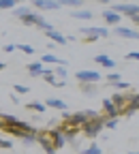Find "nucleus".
<instances>
[{
    "label": "nucleus",
    "mask_w": 139,
    "mask_h": 154,
    "mask_svg": "<svg viewBox=\"0 0 139 154\" xmlns=\"http://www.w3.org/2000/svg\"><path fill=\"white\" fill-rule=\"evenodd\" d=\"M111 103H113V105L118 107V111L122 113V109H124V107L128 105V96H126V94H120V92H118V94H113V96H111Z\"/></svg>",
    "instance_id": "nucleus-14"
},
{
    "label": "nucleus",
    "mask_w": 139,
    "mask_h": 154,
    "mask_svg": "<svg viewBox=\"0 0 139 154\" xmlns=\"http://www.w3.org/2000/svg\"><path fill=\"white\" fill-rule=\"evenodd\" d=\"M82 154H101V148H98V146H88Z\"/></svg>",
    "instance_id": "nucleus-29"
},
{
    "label": "nucleus",
    "mask_w": 139,
    "mask_h": 154,
    "mask_svg": "<svg viewBox=\"0 0 139 154\" xmlns=\"http://www.w3.org/2000/svg\"><path fill=\"white\" fill-rule=\"evenodd\" d=\"M103 17H105V22L109 24V26H118L122 22V15H118L116 11H111V9H103Z\"/></svg>",
    "instance_id": "nucleus-11"
},
{
    "label": "nucleus",
    "mask_w": 139,
    "mask_h": 154,
    "mask_svg": "<svg viewBox=\"0 0 139 154\" xmlns=\"http://www.w3.org/2000/svg\"><path fill=\"white\" fill-rule=\"evenodd\" d=\"M5 66H7V64H5V62H0V71H2V69H5Z\"/></svg>",
    "instance_id": "nucleus-36"
},
{
    "label": "nucleus",
    "mask_w": 139,
    "mask_h": 154,
    "mask_svg": "<svg viewBox=\"0 0 139 154\" xmlns=\"http://www.w3.org/2000/svg\"><path fill=\"white\" fill-rule=\"evenodd\" d=\"M111 86H113L116 90H122V92L128 90V84H126V82H116V84H111Z\"/></svg>",
    "instance_id": "nucleus-31"
},
{
    "label": "nucleus",
    "mask_w": 139,
    "mask_h": 154,
    "mask_svg": "<svg viewBox=\"0 0 139 154\" xmlns=\"http://www.w3.org/2000/svg\"><path fill=\"white\" fill-rule=\"evenodd\" d=\"M94 62H96L98 66H105V69H113V66H116V62L111 60L107 54H98V56L94 58Z\"/></svg>",
    "instance_id": "nucleus-17"
},
{
    "label": "nucleus",
    "mask_w": 139,
    "mask_h": 154,
    "mask_svg": "<svg viewBox=\"0 0 139 154\" xmlns=\"http://www.w3.org/2000/svg\"><path fill=\"white\" fill-rule=\"evenodd\" d=\"M71 17H75V19H92V11H88V9H79V11H73Z\"/></svg>",
    "instance_id": "nucleus-19"
},
{
    "label": "nucleus",
    "mask_w": 139,
    "mask_h": 154,
    "mask_svg": "<svg viewBox=\"0 0 139 154\" xmlns=\"http://www.w3.org/2000/svg\"><path fill=\"white\" fill-rule=\"evenodd\" d=\"M113 32L118 36H124V38H135V41L139 38V30H131V28H124V26H116Z\"/></svg>",
    "instance_id": "nucleus-10"
},
{
    "label": "nucleus",
    "mask_w": 139,
    "mask_h": 154,
    "mask_svg": "<svg viewBox=\"0 0 139 154\" xmlns=\"http://www.w3.org/2000/svg\"><path fill=\"white\" fill-rule=\"evenodd\" d=\"M15 49H17V45H7L5 47V51H15Z\"/></svg>",
    "instance_id": "nucleus-34"
},
{
    "label": "nucleus",
    "mask_w": 139,
    "mask_h": 154,
    "mask_svg": "<svg viewBox=\"0 0 139 154\" xmlns=\"http://www.w3.org/2000/svg\"><path fill=\"white\" fill-rule=\"evenodd\" d=\"M103 128H105V116H96L94 120H88V122L82 126V133L86 135V137L94 139L96 135H101Z\"/></svg>",
    "instance_id": "nucleus-1"
},
{
    "label": "nucleus",
    "mask_w": 139,
    "mask_h": 154,
    "mask_svg": "<svg viewBox=\"0 0 139 154\" xmlns=\"http://www.w3.org/2000/svg\"><path fill=\"white\" fill-rule=\"evenodd\" d=\"M26 69H28L30 77H41V75H43V71H45V69H43V62H41V60H39V62H30V64H28Z\"/></svg>",
    "instance_id": "nucleus-18"
},
{
    "label": "nucleus",
    "mask_w": 139,
    "mask_h": 154,
    "mask_svg": "<svg viewBox=\"0 0 139 154\" xmlns=\"http://www.w3.org/2000/svg\"><path fill=\"white\" fill-rule=\"evenodd\" d=\"M45 34H47V38H49L51 43H56V45H66V36H64V34H60L58 30H54V28H51V30H47Z\"/></svg>",
    "instance_id": "nucleus-13"
},
{
    "label": "nucleus",
    "mask_w": 139,
    "mask_h": 154,
    "mask_svg": "<svg viewBox=\"0 0 139 154\" xmlns=\"http://www.w3.org/2000/svg\"><path fill=\"white\" fill-rule=\"evenodd\" d=\"M56 128H60V133L64 135V139H66V141H75V137H77L79 133H82V128L73 126L71 122H62V124H58Z\"/></svg>",
    "instance_id": "nucleus-7"
},
{
    "label": "nucleus",
    "mask_w": 139,
    "mask_h": 154,
    "mask_svg": "<svg viewBox=\"0 0 139 154\" xmlns=\"http://www.w3.org/2000/svg\"><path fill=\"white\" fill-rule=\"evenodd\" d=\"M49 133H51V139H54V148H56V150H60V148L66 143L64 135L60 133V128H49Z\"/></svg>",
    "instance_id": "nucleus-12"
},
{
    "label": "nucleus",
    "mask_w": 139,
    "mask_h": 154,
    "mask_svg": "<svg viewBox=\"0 0 139 154\" xmlns=\"http://www.w3.org/2000/svg\"><path fill=\"white\" fill-rule=\"evenodd\" d=\"M36 143L43 146V154H56V152H58V150L54 148V139H51L49 128H39V133H36Z\"/></svg>",
    "instance_id": "nucleus-2"
},
{
    "label": "nucleus",
    "mask_w": 139,
    "mask_h": 154,
    "mask_svg": "<svg viewBox=\"0 0 139 154\" xmlns=\"http://www.w3.org/2000/svg\"><path fill=\"white\" fill-rule=\"evenodd\" d=\"M0 148H5V150H9V148H13V143H11L9 139H0Z\"/></svg>",
    "instance_id": "nucleus-33"
},
{
    "label": "nucleus",
    "mask_w": 139,
    "mask_h": 154,
    "mask_svg": "<svg viewBox=\"0 0 139 154\" xmlns=\"http://www.w3.org/2000/svg\"><path fill=\"white\" fill-rule=\"evenodd\" d=\"M79 32L86 36V41H88V43L98 41L101 36H105V38H107V34H109V30H107V28H96V26H82V28H79Z\"/></svg>",
    "instance_id": "nucleus-3"
},
{
    "label": "nucleus",
    "mask_w": 139,
    "mask_h": 154,
    "mask_svg": "<svg viewBox=\"0 0 139 154\" xmlns=\"http://www.w3.org/2000/svg\"><path fill=\"white\" fill-rule=\"evenodd\" d=\"M22 22L26 24V26H36V28H41L43 32H47V30H51V24H47L45 22V19L41 17V15H39L36 11H30L24 19H22Z\"/></svg>",
    "instance_id": "nucleus-4"
},
{
    "label": "nucleus",
    "mask_w": 139,
    "mask_h": 154,
    "mask_svg": "<svg viewBox=\"0 0 139 154\" xmlns=\"http://www.w3.org/2000/svg\"><path fill=\"white\" fill-rule=\"evenodd\" d=\"M45 107H51V109H58V111H66V103L60 101V99H54V96H49V99L45 101Z\"/></svg>",
    "instance_id": "nucleus-16"
},
{
    "label": "nucleus",
    "mask_w": 139,
    "mask_h": 154,
    "mask_svg": "<svg viewBox=\"0 0 139 154\" xmlns=\"http://www.w3.org/2000/svg\"><path fill=\"white\" fill-rule=\"evenodd\" d=\"M103 116L109 120V118H120V111H118V107L111 103V99H103Z\"/></svg>",
    "instance_id": "nucleus-9"
},
{
    "label": "nucleus",
    "mask_w": 139,
    "mask_h": 154,
    "mask_svg": "<svg viewBox=\"0 0 139 154\" xmlns=\"http://www.w3.org/2000/svg\"><path fill=\"white\" fill-rule=\"evenodd\" d=\"M75 79L79 84H98L101 82V73H96V71H77L75 73Z\"/></svg>",
    "instance_id": "nucleus-5"
},
{
    "label": "nucleus",
    "mask_w": 139,
    "mask_h": 154,
    "mask_svg": "<svg viewBox=\"0 0 139 154\" xmlns=\"http://www.w3.org/2000/svg\"><path fill=\"white\" fill-rule=\"evenodd\" d=\"M26 109H30V111H36V113H43L47 107H45V103H39V101H32V103H26Z\"/></svg>",
    "instance_id": "nucleus-20"
},
{
    "label": "nucleus",
    "mask_w": 139,
    "mask_h": 154,
    "mask_svg": "<svg viewBox=\"0 0 139 154\" xmlns=\"http://www.w3.org/2000/svg\"><path fill=\"white\" fill-rule=\"evenodd\" d=\"M30 11H32V9H28V7H15V9H13V15H15V17H19V19H24Z\"/></svg>",
    "instance_id": "nucleus-21"
},
{
    "label": "nucleus",
    "mask_w": 139,
    "mask_h": 154,
    "mask_svg": "<svg viewBox=\"0 0 139 154\" xmlns=\"http://www.w3.org/2000/svg\"><path fill=\"white\" fill-rule=\"evenodd\" d=\"M79 86H82V92L84 94H88V96L94 94V84H79Z\"/></svg>",
    "instance_id": "nucleus-25"
},
{
    "label": "nucleus",
    "mask_w": 139,
    "mask_h": 154,
    "mask_svg": "<svg viewBox=\"0 0 139 154\" xmlns=\"http://www.w3.org/2000/svg\"><path fill=\"white\" fill-rule=\"evenodd\" d=\"M62 5L58 0H34L32 2V9H41V11H58Z\"/></svg>",
    "instance_id": "nucleus-8"
},
{
    "label": "nucleus",
    "mask_w": 139,
    "mask_h": 154,
    "mask_svg": "<svg viewBox=\"0 0 139 154\" xmlns=\"http://www.w3.org/2000/svg\"><path fill=\"white\" fill-rule=\"evenodd\" d=\"M105 79H107V84L111 86V84H116V82H122V75H118V73H109Z\"/></svg>",
    "instance_id": "nucleus-24"
},
{
    "label": "nucleus",
    "mask_w": 139,
    "mask_h": 154,
    "mask_svg": "<svg viewBox=\"0 0 139 154\" xmlns=\"http://www.w3.org/2000/svg\"><path fill=\"white\" fill-rule=\"evenodd\" d=\"M15 0H0V9H15Z\"/></svg>",
    "instance_id": "nucleus-28"
},
{
    "label": "nucleus",
    "mask_w": 139,
    "mask_h": 154,
    "mask_svg": "<svg viewBox=\"0 0 139 154\" xmlns=\"http://www.w3.org/2000/svg\"><path fill=\"white\" fill-rule=\"evenodd\" d=\"M62 7H82V0H60Z\"/></svg>",
    "instance_id": "nucleus-26"
},
{
    "label": "nucleus",
    "mask_w": 139,
    "mask_h": 154,
    "mask_svg": "<svg viewBox=\"0 0 139 154\" xmlns=\"http://www.w3.org/2000/svg\"><path fill=\"white\" fill-rule=\"evenodd\" d=\"M111 11H116L118 15H128L131 19L135 15H139V5H126V2H120V5H113Z\"/></svg>",
    "instance_id": "nucleus-6"
},
{
    "label": "nucleus",
    "mask_w": 139,
    "mask_h": 154,
    "mask_svg": "<svg viewBox=\"0 0 139 154\" xmlns=\"http://www.w3.org/2000/svg\"><path fill=\"white\" fill-rule=\"evenodd\" d=\"M15 45H17L19 51H24V54H28V56L34 54V47H32V45H26V43H15Z\"/></svg>",
    "instance_id": "nucleus-22"
},
{
    "label": "nucleus",
    "mask_w": 139,
    "mask_h": 154,
    "mask_svg": "<svg viewBox=\"0 0 139 154\" xmlns=\"http://www.w3.org/2000/svg\"><path fill=\"white\" fill-rule=\"evenodd\" d=\"M118 120H120V118H105V128H116L118 126Z\"/></svg>",
    "instance_id": "nucleus-30"
},
{
    "label": "nucleus",
    "mask_w": 139,
    "mask_h": 154,
    "mask_svg": "<svg viewBox=\"0 0 139 154\" xmlns=\"http://www.w3.org/2000/svg\"><path fill=\"white\" fill-rule=\"evenodd\" d=\"M133 24H135V26H139V15H135V17H133Z\"/></svg>",
    "instance_id": "nucleus-35"
},
{
    "label": "nucleus",
    "mask_w": 139,
    "mask_h": 154,
    "mask_svg": "<svg viewBox=\"0 0 139 154\" xmlns=\"http://www.w3.org/2000/svg\"><path fill=\"white\" fill-rule=\"evenodd\" d=\"M126 60H139V51H128L126 54Z\"/></svg>",
    "instance_id": "nucleus-32"
},
{
    "label": "nucleus",
    "mask_w": 139,
    "mask_h": 154,
    "mask_svg": "<svg viewBox=\"0 0 139 154\" xmlns=\"http://www.w3.org/2000/svg\"><path fill=\"white\" fill-rule=\"evenodd\" d=\"M54 75L60 77V82H64V77H66V66H56V69H54Z\"/></svg>",
    "instance_id": "nucleus-23"
},
{
    "label": "nucleus",
    "mask_w": 139,
    "mask_h": 154,
    "mask_svg": "<svg viewBox=\"0 0 139 154\" xmlns=\"http://www.w3.org/2000/svg\"><path fill=\"white\" fill-rule=\"evenodd\" d=\"M128 154H139V152H128Z\"/></svg>",
    "instance_id": "nucleus-37"
},
{
    "label": "nucleus",
    "mask_w": 139,
    "mask_h": 154,
    "mask_svg": "<svg viewBox=\"0 0 139 154\" xmlns=\"http://www.w3.org/2000/svg\"><path fill=\"white\" fill-rule=\"evenodd\" d=\"M41 77H43V79H45L47 84L56 86V88H62V86H64V82H60V79H56V75H54V71H49V69H45Z\"/></svg>",
    "instance_id": "nucleus-15"
},
{
    "label": "nucleus",
    "mask_w": 139,
    "mask_h": 154,
    "mask_svg": "<svg viewBox=\"0 0 139 154\" xmlns=\"http://www.w3.org/2000/svg\"><path fill=\"white\" fill-rule=\"evenodd\" d=\"M13 90H15L17 94H26V92H30V88H28V86H24V84H15V86H13Z\"/></svg>",
    "instance_id": "nucleus-27"
}]
</instances>
